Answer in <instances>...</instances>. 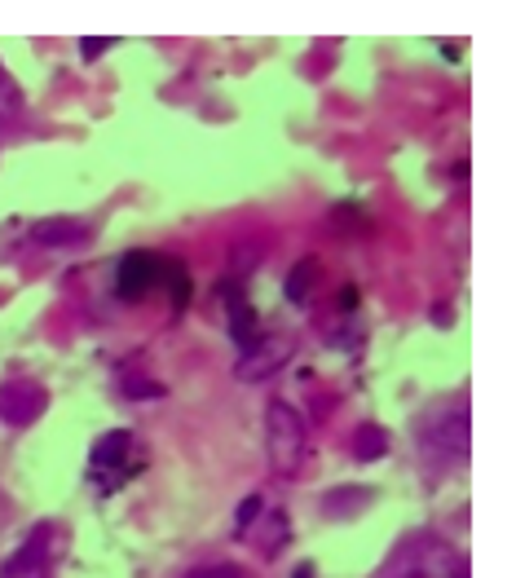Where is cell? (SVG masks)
I'll return each instance as SVG.
<instances>
[{
    "label": "cell",
    "mask_w": 516,
    "mask_h": 578,
    "mask_svg": "<svg viewBox=\"0 0 516 578\" xmlns=\"http://www.w3.org/2000/svg\"><path fill=\"white\" fill-rule=\"evenodd\" d=\"M265 451H270V468L278 481H296L309 459V428L296 406L283 398H274L265 411Z\"/></svg>",
    "instance_id": "cell-1"
},
{
    "label": "cell",
    "mask_w": 516,
    "mask_h": 578,
    "mask_svg": "<svg viewBox=\"0 0 516 578\" xmlns=\"http://www.w3.org/2000/svg\"><path fill=\"white\" fill-rule=\"evenodd\" d=\"M296 349H300L296 331H274V336H261V340H252V345L239 353V362H234V376H239L243 384L270 380L274 371H283L287 362L296 358Z\"/></svg>",
    "instance_id": "cell-2"
},
{
    "label": "cell",
    "mask_w": 516,
    "mask_h": 578,
    "mask_svg": "<svg viewBox=\"0 0 516 578\" xmlns=\"http://www.w3.org/2000/svg\"><path fill=\"white\" fill-rule=\"evenodd\" d=\"M168 270H172V265L164 261V256H155V252H128L124 261H120V270H115V292H120L124 301H142V296Z\"/></svg>",
    "instance_id": "cell-3"
},
{
    "label": "cell",
    "mask_w": 516,
    "mask_h": 578,
    "mask_svg": "<svg viewBox=\"0 0 516 578\" xmlns=\"http://www.w3.org/2000/svg\"><path fill=\"white\" fill-rule=\"evenodd\" d=\"M45 406H49V393L40 389V384H31V380L0 384V420L5 424H14V428L36 424L40 415H45Z\"/></svg>",
    "instance_id": "cell-4"
},
{
    "label": "cell",
    "mask_w": 516,
    "mask_h": 578,
    "mask_svg": "<svg viewBox=\"0 0 516 578\" xmlns=\"http://www.w3.org/2000/svg\"><path fill=\"white\" fill-rule=\"evenodd\" d=\"M36 243H45V248H80V243H89V226L84 221H71V217H49V221H36Z\"/></svg>",
    "instance_id": "cell-5"
},
{
    "label": "cell",
    "mask_w": 516,
    "mask_h": 578,
    "mask_svg": "<svg viewBox=\"0 0 516 578\" xmlns=\"http://www.w3.org/2000/svg\"><path fill=\"white\" fill-rule=\"evenodd\" d=\"M0 578H45V543L40 539H27L23 548L5 561Z\"/></svg>",
    "instance_id": "cell-6"
},
{
    "label": "cell",
    "mask_w": 516,
    "mask_h": 578,
    "mask_svg": "<svg viewBox=\"0 0 516 578\" xmlns=\"http://www.w3.org/2000/svg\"><path fill=\"white\" fill-rule=\"evenodd\" d=\"M128 451H133V433H128V428H111L106 437H98V442H93L89 459H93V468H115Z\"/></svg>",
    "instance_id": "cell-7"
},
{
    "label": "cell",
    "mask_w": 516,
    "mask_h": 578,
    "mask_svg": "<svg viewBox=\"0 0 516 578\" xmlns=\"http://www.w3.org/2000/svg\"><path fill=\"white\" fill-rule=\"evenodd\" d=\"M314 283H318V256H300L292 270H287V283H283L287 301L305 305V301H309V292H314Z\"/></svg>",
    "instance_id": "cell-8"
},
{
    "label": "cell",
    "mask_w": 516,
    "mask_h": 578,
    "mask_svg": "<svg viewBox=\"0 0 516 578\" xmlns=\"http://www.w3.org/2000/svg\"><path fill=\"white\" fill-rule=\"evenodd\" d=\"M389 455V433H384L380 424H362L358 433H353V459L358 464H375V459Z\"/></svg>",
    "instance_id": "cell-9"
},
{
    "label": "cell",
    "mask_w": 516,
    "mask_h": 578,
    "mask_svg": "<svg viewBox=\"0 0 516 578\" xmlns=\"http://www.w3.org/2000/svg\"><path fill=\"white\" fill-rule=\"evenodd\" d=\"M18 115H23V89H18V80L9 76L5 67H0V124H14Z\"/></svg>",
    "instance_id": "cell-10"
},
{
    "label": "cell",
    "mask_w": 516,
    "mask_h": 578,
    "mask_svg": "<svg viewBox=\"0 0 516 578\" xmlns=\"http://www.w3.org/2000/svg\"><path fill=\"white\" fill-rule=\"evenodd\" d=\"M252 327H256V314H252V305L234 296V301H230V336L239 340L243 349H247V345H252V340H256V336H252Z\"/></svg>",
    "instance_id": "cell-11"
},
{
    "label": "cell",
    "mask_w": 516,
    "mask_h": 578,
    "mask_svg": "<svg viewBox=\"0 0 516 578\" xmlns=\"http://www.w3.org/2000/svg\"><path fill=\"white\" fill-rule=\"evenodd\" d=\"M261 508H265L261 495H247V499L239 503V512H234V530H247V526H252V521L261 517Z\"/></svg>",
    "instance_id": "cell-12"
},
{
    "label": "cell",
    "mask_w": 516,
    "mask_h": 578,
    "mask_svg": "<svg viewBox=\"0 0 516 578\" xmlns=\"http://www.w3.org/2000/svg\"><path fill=\"white\" fill-rule=\"evenodd\" d=\"M186 578H247L239 565H199V570H190Z\"/></svg>",
    "instance_id": "cell-13"
},
{
    "label": "cell",
    "mask_w": 516,
    "mask_h": 578,
    "mask_svg": "<svg viewBox=\"0 0 516 578\" xmlns=\"http://www.w3.org/2000/svg\"><path fill=\"white\" fill-rule=\"evenodd\" d=\"M106 45H111V40H102V36H84L80 40V53H84V58H102V53H106Z\"/></svg>",
    "instance_id": "cell-14"
},
{
    "label": "cell",
    "mask_w": 516,
    "mask_h": 578,
    "mask_svg": "<svg viewBox=\"0 0 516 578\" xmlns=\"http://www.w3.org/2000/svg\"><path fill=\"white\" fill-rule=\"evenodd\" d=\"M406 578H455V574H442V570H433V565H419V570H411Z\"/></svg>",
    "instance_id": "cell-15"
},
{
    "label": "cell",
    "mask_w": 516,
    "mask_h": 578,
    "mask_svg": "<svg viewBox=\"0 0 516 578\" xmlns=\"http://www.w3.org/2000/svg\"><path fill=\"white\" fill-rule=\"evenodd\" d=\"M309 574H314V565L305 561V565H296V574H292V578H309Z\"/></svg>",
    "instance_id": "cell-16"
},
{
    "label": "cell",
    "mask_w": 516,
    "mask_h": 578,
    "mask_svg": "<svg viewBox=\"0 0 516 578\" xmlns=\"http://www.w3.org/2000/svg\"><path fill=\"white\" fill-rule=\"evenodd\" d=\"M455 578H468V570H459V574H455Z\"/></svg>",
    "instance_id": "cell-17"
}]
</instances>
